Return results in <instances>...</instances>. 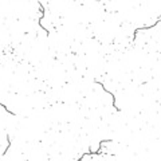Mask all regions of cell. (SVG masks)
<instances>
[{"mask_svg": "<svg viewBox=\"0 0 161 161\" xmlns=\"http://www.w3.org/2000/svg\"><path fill=\"white\" fill-rule=\"evenodd\" d=\"M160 19H161V18L158 16L157 20H156L153 24H150V26H144V27H140V28H136V30H134V34H133V43L136 42V38H137V34H138V32H140V31H146V30H152V28H154L158 24Z\"/></svg>", "mask_w": 161, "mask_h": 161, "instance_id": "1", "label": "cell"}, {"mask_svg": "<svg viewBox=\"0 0 161 161\" xmlns=\"http://www.w3.org/2000/svg\"><path fill=\"white\" fill-rule=\"evenodd\" d=\"M94 82L97 83L98 86H101V87H102V89H103V91H106L107 94H110V95H111V98H113V107H114V109H115V110H117V111H121V109H120V107H117V105H115V95H114V93H111V91H110V90H107V89H106V87H105V85H103L102 82H98L97 79H95Z\"/></svg>", "mask_w": 161, "mask_h": 161, "instance_id": "2", "label": "cell"}, {"mask_svg": "<svg viewBox=\"0 0 161 161\" xmlns=\"http://www.w3.org/2000/svg\"><path fill=\"white\" fill-rule=\"evenodd\" d=\"M10 148H11V137H10V134H7V148H5V150L3 152V156L7 154V152L10 150Z\"/></svg>", "mask_w": 161, "mask_h": 161, "instance_id": "3", "label": "cell"}, {"mask_svg": "<svg viewBox=\"0 0 161 161\" xmlns=\"http://www.w3.org/2000/svg\"><path fill=\"white\" fill-rule=\"evenodd\" d=\"M0 107H3V109L5 110V111H7V113H10V114H11V115H15V113H14V111H12V110H10V109H8V107L5 106V105H4V103H1V102H0Z\"/></svg>", "mask_w": 161, "mask_h": 161, "instance_id": "4", "label": "cell"}]
</instances>
